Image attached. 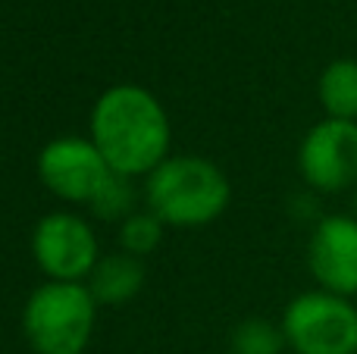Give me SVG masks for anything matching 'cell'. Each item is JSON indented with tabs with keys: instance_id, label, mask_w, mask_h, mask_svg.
I'll return each mask as SVG.
<instances>
[{
	"instance_id": "8",
	"label": "cell",
	"mask_w": 357,
	"mask_h": 354,
	"mask_svg": "<svg viewBox=\"0 0 357 354\" xmlns=\"http://www.w3.org/2000/svg\"><path fill=\"white\" fill-rule=\"evenodd\" d=\"M307 267L323 292L357 295V217L333 213L317 223L307 242Z\"/></svg>"
},
{
	"instance_id": "6",
	"label": "cell",
	"mask_w": 357,
	"mask_h": 354,
	"mask_svg": "<svg viewBox=\"0 0 357 354\" xmlns=\"http://www.w3.org/2000/svg\"><path fill=\"white\" fill-rule=\"evenodd\" d=\"M31 254L44 276L56 282H82L94 273L100 261L94 229L69 210H56L38 220L31 236Z\"/></svg>"
},
{
	"instance_id": "10",
	"label": "cell",
	"mask_w": 357,
	"mask_h": 354,
	"mask_svg": "<svg viewBox=\"0 0 357 354\" xmlns=\"http://www.w3.org/2000/svg\"><path fill=\"white\" fill-rule=\"evenodd\" d=\"M317 94L329 119H348L357 123V60H333L320 72Z\"/></svg>"
},
{
	"instance_id": "9",
	"label": "cell",
	"mask_w": 357,
	"mask_h": 354,
	"mask_svg": "<svg viewBox=\"0 0 357 354\" xmlns=\"http://www.w3.org/2000/svg\"><path fill=\"white\" fill-rule=\"evenodd\" d=\"M144 286V267L138 257L132 254H110L100 257L94 273L88 276V288H91L98 305H126L132 301Z\"/></svg>"
},
{
	"instance_id": "4",
	"label": "cell",
	"mask_w": 357,
	"mask_h": 354,
	"mask_svg": "<svg viewBox=\"0 0 357 354\" xmlns=\"http://www.w3.org/2000/svg\"><path fill=\"white\" fill-rule=\"evenodd\" d=\"M285 342L295 354H357V307L333 292H304L282 314Z\"/></svg>"
},
{
	"instance_id": "14",
	"label": "cell",
	"mask_w": 357,
	"mask_h": 354,
	"mask_svg": "<svg viewBox=\"0 0 357 354\" xmlns=\"http://www.w3.org/2000/svg\"><path fill=\"white\" fill-rule=\"evenodd\" d=\"M354 207H357V201H354Z\"/></svg>"
},
{
	"instance_id": "13",
	"label": "cell",
	"mask_w": 357,
	"mask_h": 354,
	"mask_svg": "<svg viewBox=\"0 0 357 354\" xmlns=\"http://www.w3.org/2000/svg\"><path fill=\"white\" fill-rule=\"evenodd\" d=\"M132 204H135L132 182L126 179V176L113 173L110 182L104 185V192H100L88 207H91L94 217H100V220H126V217H132Z\"/></svg>"
},
{
	"instance_id": "12",
	"label": "cell",
	"mask_w": 357,
	"mask_h": 354,
	"mask_svg": "<svg viewBox=\"0 0 357 354\" xmlns=\"http://www.w3.org/2000/svg\"><path fill=\"white\" fill-rule=\"evenodd\" d=\"M163 238V223L154 213H132L119 223V245H123L126 254L132 257H144L160 245Z\"/></svg>"
},
{
	"instance_id": "5",
	"label": "cell",
	"mask_w": 357,
	"mask_h": 354,
	"mask_svg": "<svg viewBox=\"0 0 357 354\" xmlns=\"http://www.w3.org/2000/svg\"><path fill=\"white\" fill-rule=\"evenodd\" d=\"M110 176V163L104 160V154L98 151V144L91 138H54L38 154V179L63 201L91 204L104 192Z\"/></svg>"
},
{
	"instance_id": "1",
	"label": "cell",
	"mask_w": 357,
	"mask_h": 354,
	"mask_svg": "<svg viewBox=\"0 0 357 354\" xmlns=\"http://www.w3.org/2000/svg\"><path fill=\"white\" fill-rule=\"evenodd\" d=\"M91 141L113 173L151 176L167 160L173 129L163 104L142 85H113L94 100Z\"/></svg>"
},
{
	"instance_id": "11",
	"label": "cell",
	"mask_w": 357,
	"mask_h": 354,
	"mask_svg": "<svg viewBox=\"0 0 357 354\" xmlns=\"http://www.w3.org/2000/svg\"><path fill=\"white\" fill-rule=\"evenodd\" d=\"M282 326H273L270 320H245L232 332V351L235 354H282L285 348Z\"/></svg>"
},
{
	"instance_id": "3",
	"label": "cell",
	"mask_w": 357,
	"mask_h": 354,
	"mask_svg": "<svg viewBox=\"0 0 357 354\" xmlns=\"http://www.w3.org/2000/svg\"><path fill=\"white\" fill-rule=\"evenodd\" d=\"M98 301L85 282L47 279L31 292L22 330L38 354H82L94 336Z\"/></svg>"
},
{
	"instance_id": "7",
	"label": "cell",
	"mask_w": 357,
	"mask_h": 354,
	"mask_svg": "<svg viewBox=\"0 0 357 354\" xmlns=\"http://www.w3.org/2000/svg\"><path fill=\"white\" fill-rule=\"evenodd\" d=\"M298 169L304 182L323 194L357 185V123L320 119L298 148Z\"/></svg>"
},
{
	"instance_id": "2",
	"label": "cell",
	"mask_w": 357,
	"mask_h": 354,
	"mask_svg": "<svg viewBox=\"0 0 357 354\" xmlns=\"http://www.w3.org/2000/svg\"><path fill=\"white\" fill-rule=\"evenodd\" d=\"M144 198H148V210L163 226L195 229V226L213 223L226 210L232 188L216 163L204 160V157L178 154L167 157L148 176Z\"/></svg>"
}]
</instances>
